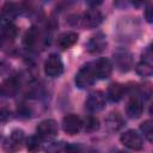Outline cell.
Returning <instances> with one entry per match:
<instances>
[{"mask_svg":"<svg viewBox=\"0 0 153 153\" xmlns=\"http://www.w3.org/2000/svg\"><path fill=\"white\" fill-rule=\"evenodd\" d=\"M96 79L97 78H96V74H94V71L92 67V62H91V63L82 66L79 69V72L75 75V85L79 88H85V87L92 85Z\"/></svg>","mask_w":153,"mask_h":153,"instance_id":"1","label":"cell"},{"mask_svg":"<svg viewBox=\"0 0 153 153\" xmlns=\"http://www.w3.org/2000/svg\"><path fill=\"white\" fill-rule=\"evenodd\" d=\"M44 72L50 78H56L63 72V63L59 55L51 54L44 62Z\"/></svg>","mask_w":153,"mask_h":153,"instance_id":"2","label":"cell"},{"mask_svg":"<svg viewBox=\"0 0 153 153\" xmlns=\"http://www.w3.org/2000/svg\"><path fill=\"white\" fill-rule=\"evenodd\" d=\"M120 141L124 147H127L129 149H133V151H140L142 148V146H143L141 136L135 130L124 131L120 136Z\"/></svg>","mask_w":153,"mask_h":153,"instance_id":"3","label":"cell"},{"mask_svg":"<svg viewBox=\"0 0 153 153\" xmlns=\"http://www.w3.org/2000/svg\"><path fill=\"white\" fill-rule=\"evenodd\" d=\"M82 128V121L81 118L75 114L66 115L62 120V129L68 135H75L80 131Z\"/></svg>","mask_w":153,"mask_h":153,"instance_id":"4","label":"cell"},{"mask_svg":"<svg viewBox=\"0 0 153 153\" xmlns=\"http://www.w3.org/2000/svg\"><path fill=\"white\" fill-rule=\"evenodd\" d=\"M57 123L54 120H44L36 128L37 135L41 139H53L57 135Z\"/></svg>","mask_w":153,"mask_h":153,"instance_id":"5","label":"cell"},{"mask_svg":"<svg viewBox=\"0 0 153 153\" xmlns=\"http://www.w3.org/2000/svg\"><path fill=\"white\" fill-rule=\"evenodd\" d=\"M92 67H93L96 78L98 79H106L110 76L112 72V65L110 60L106 57H100L97 61L92 62Z\"/></svg>","mask_w":153,"mask_h":153,"instance_id":"6","label":"cell"},{"mask_svg":"<svg viewBox=\"0 0 153 153\" xmlns=\"http://www.w3.org/2000/svg\"><path fill=\"white\" fill-rule=\"evenodd\" d=\"M114 60L116 67L121 72H128L133 67V56L127 50H118L114 54Z\"/></svg>","mask_w":153,"mask_h":153,"instance_id":"7","label":"cell"},{"mask_svg":"<svg viewBox=\"0 0 153 153\" xmlns=\"http://www.w3.org/2000/svg\"><path fill=\"white\" fill-rule=\"evenodd\" d=\"M105 105V97L102 92L99 91H96V92H92L88 94L86 102H85V106L87 110L92 111V112H96V111H99L104 108Z\"/></svg>","mask_w":153,"mask_h":153,"instance_id":"8","label":"cell"},{"mask_svg":"<svg viewBox=\"0 0 153 153\" xmlns=\"http://www.w3.org/2000/svg\"><path fill=\"white\" fill-rule=\"evenodd\" d=\"M152 54H151V49L148 48L146 50V53L142 55V60L137 63L136 66V73L140 76H151L153 73V67H152Z\"/></svg>","mask_w":153,"mask_h":153,"instance_id":"9","label":"cell"},{"mask_svg":"<svg viewBox=\"0 0 153 153\" xmlns=\"http://www.w3.org/2000/svg\"><path fill=\"white\" fill-rule=\"evenodd\" d=\"M105 47H106V39L103 33H97L96 36L91 37L86 44V49L91 54L100 53L105 49Z\"/></svg>","mask_w":153,"mask_h":153,"instance_id":"10","label":"cell"},{"mask_svg":"<svg viewBox=\"0 0 153 153\" xmlns=\"http://www.w3.org/2000/svg\"><path fill=\"white\" fill-rule=\"evenodd\" d=\"M24 141V131L20 129H14L10 137L7 139L6 143H5V148L8 151H16L18 148H20L22 143Z\"/></svg>","mask_w":153,"mask_h":153,"instance_id":"11","label":"cell"},{"mask_svg":"<svg viewBox=\"0 0 153 153\" xmlns=\"http://www.w3.org/2000/svg\"><path fill=\"white\" fill-rule=\"evenodd\" d=\"M82 20H84V25L86 27L93 29V27H97L103 22V14L98 10H90L85 13Z\"/></svg>","mask_w":153,"mask_h":153,"instance_id":"12","label":"cell"},{"mask_svg":"<svg viewBox=\"0 0 153 153\" xmlns=\"http://www.w3.org/2000/svg\"><path fill=\"white\" fill-rule=\"evenodd\" d=\"M76 41H78V33L69 31V32L61 33L56 39V44L59 45L60 49L65 50V49H68V48L73 47L76 43Z\"/></svg>","mask_w":153,"mask_h":153,"instance_id":"13","label":"cell"},{"mask_svg":"<svg viewBox=\"0 0 153 153\" xmlns=\"http://www.w3.org/2000/svg\"><path fill=\"white\" fill-rule=\"evenodd\" d=\"M126 111H127V115H128L130 118H139V117L142 115V112H143L142 102H141L139 98H136V97L131 98V99L128 102V104H127Z\"/></svg>","mask_w":153,"mask_h":153,"instance_id":"14","label":"cell"},{"mask_svg":"<svg viewBox=\"0 0 153 153\" xmlns=\"http://www.w3.org/2000/svg\"><path fill=\"white\" fill-rule=\"evenodd\" d=\"M124 124L123 117L118 112H110L105 118V126L110 131L120 130Z\"/></svg>","mask_w":153,"mask_h":153,"instance_id":"15","label":"cell"},{"mask_svg":"<svg viewBox=\"0 0 153 153\" xmlns=\"http://www.w3.org/2000/svg\"><path fill=\"white\" fill-rule=\"evenodd\" d=\"M19 88V81L16 78H10L0 85V93L5 97H12Z\"/></svg>","mask_w":153,"mask_h":153,"instance_id":"16","label":"cell"},{"mask_svg":"<svg viewBox=\"0 0 153 153\" xmlns=\"http://www.w3.org/2000/svg\"><path fill=\"white\" fill-rule=\"evenodd\" d=\"M124 92H126V88H124L123 85H121L118 82H114L108 87L106 94H108V98L111 102H118L123 98Z\"/></svg>","mask_w":153,"mask_h":153,"instance_id":"17","label":"cell"},{"mask_svg":"<svg viewBox=\"0 0 153 153\" xmlns=\"http://www.w3.org/2000/svg\"><path fill=\"white\" fill-rule=\"evenodd\" d=\"M17 35H18V27L14 24H12V23L5 24L2 26V29H1V36H2V38L7 39V41L14 39L17 37Z\"/></svg>","mask_w":153,"mask_h":153,"instance_id":"18","label":"cell"},{"mask_svg":"<svg viewBox=\"0 0 153 153\" xmlns=\"http://www.w3.org/2000/svg\"><path fill=\"white\" fill-rule=\"evenodd\" d=\"M38 36H39L38 30H37L35 26L30 27V29L26 31L25 36H24V44H25L26 47H33V45L36 44L37 39H38Z\"/></svg>","mask_w":153,"mask_h":153,"instance_id":"19","label":"cell"},{"mask_svg":"<svg viewBox=\"0 0 153 153\" xmlns=\"http://www.w3.org/2000/svg\"><path fill=\"white\" fill-rule=\"evenodd\" d=\"M18 12H19L18 6L14 2H6L1 10L2 17H5L6 19H13L18 14Z\"/></svg>","mask_w":153,"mask_h":153,"instance_id":"20","label":"cell"},{"mask_svg":"<svg viewBox=\"0 0 153 153\" xmlns=\"http://www.w3.org/2000/svg\"><path fill=\"white\" fill-rule=\"evenodd\" d=\"M82 126H84L85 131L93 133V131H96V130L99 129V121H98V118L96 116H87L85 118Z\"/></svg>","mask_w":153,"mask_h":153,"instance_id":"21","label":"cell"},{"mask_svg":"<svg viewBox=\"0 0 153 153\" xmlns=\"http://www.w3.org/2000/svg\"><path fill=\"white\" fill-rule=\"evenodd\" d=\"M140 130L142 131L143 136H145L149 142H152V140H153V126H152V121H149V120L145 121V122L140 126Z\"/></svg>","mask_w":153,"mask_h":153,"instance_id":"22","label":"cell"},{"mask_svg":"<svg viewBox=\"0 0 153 153\" xmlns=\"http://www.w3.org/2000/svg\"><path fill=\"white\" fill-rule=\"evenodd\" d=\"M41 140H42V139H41L38 135L29 137V139H27V142H26V147H27V149L31 151V152L39 149V147H41Z\"/></svg>","mask_w":153,"mask_h":153,"instance_id":"23","label":"cell"},{"mask_svg":"<svg viewBox=\"0 0 153 153\" xmlns=\"http://www.w3.org/2000/svg\"><path fill=\"white\" fill-rule=\"evenodd\" d=\"M145 17H146V19H147L148 23L152 22L153 17H152V6H151V5H148V6L146 7V10H145Z\"/></svg>","mask_w":153,"mask_h":153,"instance_id":"24","label":"cell"},{"mask_svg":"<svg viewBox=\"0 0 153 153\" xmlns=\"http://www.w3.org/2000/svg\"><path fill=\"white\" fill-rule=\"evenodd\" d=\"M85 2L91 7H97L103 2V0H85Z\"/></svg>","mask_w":153,"mask_h":153,"instance_id":"25","label":"cell"},{"mask_svg":"<svg viewBox=\"0 0 153 153\" xmlns=\"http://www.w3.org/2000/svg\"><path fill=\"white\" fill-rule=\"evenodd\" d=\"M146 1H147V0H133V4L136 5V6H141V5H143Z\"/></svg>","mask_w":153,"mask_h":153,"instance_id":"26","label":"cell"}]
</instances>
